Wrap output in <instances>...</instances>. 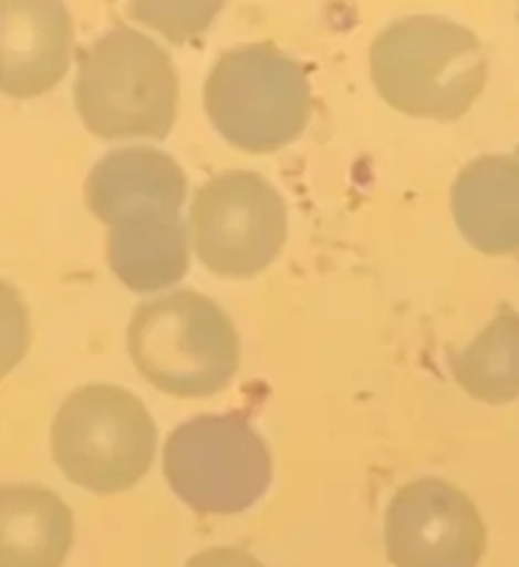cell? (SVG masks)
<instances>
[{
    "label": "cell",
    "instance_id": "cell-4",
    "mask_svg": "<svg viewBox=\"0 0 519 567\" xmlns=\"http://www.w3.org/2000/svg\"><path fill=\"white\" fill-rule=\"evenodd\" d=\"M205 112L235 150L278 152L293 144L311 122V81L278 45H242L227 51L209 71Z\"/></svg>",
    "mask_w": 519,
    "mask_h": 567
},
{
    "label": "cell",
    "instance_id": "cell-2",
    "mask_svg": "<svg viewBox=\"0 0 519 567\" xmlns=\"http://www.w3.org/2000/svg\"><path fill=\"white\" fill-rule=\"evenodd\" d=\"M177 99L169 53L129 25H116L79 53L74 104L94 136L159 142L175 126Z\"/></svg>",
    "mask_w": 519,
    "mask_h": 567
},
{
    "label": "cell",
    "instance_id": "cell-6",
    "mask_svg": "<svg viewBox=\"0 0 519 567\" xmlns=\"http://www.w3.org/2000/svg\"><path fill=\"white\" fill-rule=\"evenodd\" d=\"M164 477L193 509L238 515L266 497L272 462L242 414L195 416L167 436Z\"/></svg>",
    "mask_w": 519,
    "mask_h": 567
},
{
    "label": "cell",
    "instance_id": "cell-7",
    "mask_svg": "<svg viewBox=\"0 0 519 567\" xmlns=\"http://www.w3.org/2000/svg\"><path fill=\"white\" fill-rule=\"evenodd\" d=\"M189 235L209 272L252 278L272 265L286 245V199L258 172H225L195 192Z\"/></svg>",
    "mask_w": 519,
    "mask_h": 567
},
{
    "label": "cell",
    "instance_id": "cell-13",
    "mask_svg": "<svg viewBox=\"0 0 519 567\" xmlns=\"http://www.w3.org/2000/svg\"><path fill=\"white\" fill-rule=\"evenodd\" d=\"M459 386L485 404L499 406L519 399V313L502 303L475 341L451 359Z\"/></svg>",
    "mask_w": 519,
    "mask_h": 567
},
{
    "label": "cell",
    "instance_id": "cell-15",
    "mask_svg": "<svg viewBox=\"0 0 519 567\" xmlns=\"http://www.w3.org/2000/svg\"><path fill=\"white\" fill-rule=\"evenodd\" d=\"M225 0H129V13L169 43H189L220 16Z\"/></svg>",
    "mask_w": 519,
    "mask_h": 567
},
{
    "label": "cell",
    "instance_id": "cell-16",
    "mask_svg": "<svg viewBox=\"0 0 519 567\" xmlns=\"http://www.w3.org/2000/svg\"><path fill=\"white\" fill-rule=\"evenodd\" d=\"M185 567H266L258 557L238 550V547H212V550L197 553L189 557Z\"/></svg>",
    "mask_w": 519,
    "mask_h": 567
},
{
    "label": "cell",
    "instance_id": "cell-11",
    "mask_svg": "<svg viewBox=\"0 0 519 567\" xmlns=\"http://www.w3.org/2000/svg\"><path fill=\"white\" fill-rule=\"evenodd\" d=\"M451 215L471 248L519 260V146L469 162L451 187Z\"/></svg>",
    "mask_w": 519,
    "mask_h": 567
},
{
    "label": "cell",
    "instance_id": "cell-14",
    "mask_svg": "<svg viewBox=\"0 0 519 567\" xmlns=\"http://www.w3.org/2000/svg\"><path fill=\"white\" fill-rule=\"evenodd\" d=\"M108 268L134 292H152L179 282L189 270V227L185 223L108 230Z\"/></svg>",
    "mask_w": 519,
    "mask_h": 567
},
{
    "label": "cell",
    "instance_id": "cell-5",
    "mask_svg": "<svg viewBox=\"0 0 519 567\" xmlns=\"http://www.w3.org/2000/svg\"><path fill=\"white\" fill-rule=\"evenodd\" d=\"M157 426L132 391L91 383L63 401L51 429L59 470L76 487L116 495L134 487L154 460Z\"/></svg>",
    "mask_w": 519,
    "mask_h": 567
},
{
    "label": "cell",
    "instance_id": "cell-3",
    "mask_svg": "<svg viewBox=\"0 0 519 567\" xmlns=\"http://www.w3.org/2000/svg\"><path fill=\"white\" fill-rule=\"evenodd\" d=\"M126 349L154 389L179 399L212 396L240 365V336L230 316L195 290L139 303L126 331Z\"/></svg>",
    "mask_w": 519,
    "mask_h": 567
},
{
    "label": "cell",
    "instance_id": "cell-17",
    "mask_svg": "<svg viewBox=\"0 0 519 567\" xmlns=\"http://www.w3.org/2000/svg\"><path fill=\"white\" fill-rule=\"evenodd\" d=\"M517 18H519V13H517Z\"/></svg>",
    "mask_w": 519,
    "mask_h": 567
},
{
    "label": "cell",
    "instance_id": "cell-10",
    "mask_svg": "<svg viewBox=\"0 0 519 567\" xmlns=\"http://www.w3.org/2000/svg\"><path fill=\"white\" fill-rule=\"evenodd\" d=\"M74 29L63 0H0V89L33 99L66 76Z\"/></svg>",
    "mask_w": 519,
    "mask_h": 567
},
{
    "label": "cell",
    "instance_id": "cell-1",
    "mask_svg": "<svg viewBox=\"0 0 519 567\" xmlns=\"http://www.w3.org/2000/svg\"><path fill=\"white\" fill-rule=\"evenodd\" d=\"M481 41L444 16L398 18L371 45V79L396 112L432 122H457L487 84Z\"/></svg>",
    "mask_w": 519,
    "mask_h": 567
},
{
    "label": "cell",
    "instance_id": "cell-12",
    "mask_svg": "<svg viewBox=\"0 0 519 567\" xmlns=\"http://www.w3.org/2000/svg\"><path fill=\"white\" fill-rule=\"evenodd\" d=\"M74 519L59 495L35 484L0 489V567H61Z\"/></svg>",
    "mask_w": 519,
    "mask_h": 567
},
{
    "label": "cell",
    "instance_id": "cell-8",
    "mask_svg": "<svg viewBox=\"0 0 519 567\" xmlns=\"http://www.w3.org/2000/svg\"><path fill=\"white\" fill-rule=\"evenodd\" d=\"M384 533L394 567H477L487 547V527L475 502L434 477L396 492Z\"/></svg>",
    "mask_w": 519,
    "mask_h": 567
},
{
    "label": "cell",
    "instance_id": "cell-9",
    "mask_svg": "<svg viewBox=\"0 0 519 567\" xmlns=\"http://www.w3.org/2000/svg\"><path fill=\"white\" fill-rule=\"evenodd\" d=\"M86 207L108 230L177 225L187 203V177L172 154L124 146L104 154L84 187Z\"/></svg>",
    "mask_w": 519,
    "mask_h": 567
}]
</instances>
